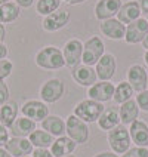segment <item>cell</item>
Segmentation results:
<instances>
[{
	"mask_svg": "<svg viewBox=\"0 0 148 157\" xmlns=\"http://www.w3.org/2000/svg\"><path fill=\"white\" fill-rule=\"evenodd\" d=\"M36 64L44 70H58L65 65L62 51L55 46H44L36 55Z\"/></svg>",
	"mask_w": 148,
	"mask_h": 157,
	"instance_id": "1",
	"label": "cell"
},
{
	"mask_svg": "<svg viewBox=\"0 0 148 157\" xmlns=\"http://www.w3.org/2000/svg\"><path fill=\"white\" fill-rule=\"evenodd\" d=\"M102 111H104V105L101 102H96L93 99H83L74 107L73 114L85 123H93L98 122Z\"/></svg>",
	"mask_w": 148,
	"mask_h": 157,
	"instance_id": "2",
	"label": "cell"
},
{
	"mask_svg": "<svg viewBox=\"0 0 148 157\" xmlns=\"http://www.w3.org/2000/svg\"><path fill=\"white\" fill-rule=\"evenodd\" d=\"M108 144L116 154H124L127 150L131 148V135H129V129L124 124H119L114 129L110 131L108 133Z\"/></svg>",
	"mask_w": 148,
	"mask_h": 157,
	"instance_id": "3",
	"label": "cell"
},
{
	"mask_svg": "<svg viewBox=\"0 0 148 157\" xmlns=\"http://www.w3.org/2000/svg\"><path fill=\"white\" fill-rule=\"evenodd\" d=\"M105 44L101 40V37L98 36H92L90 39H87L83 43V55H82V61L85 65L93 67L98 64V61L101 59V56L104 55Z\"/></svg>",
	"mask_w": 148,
	"mask_h": 157,
	"instance_id": "4",
	"label": "cell"
},
{
	"mask_svg": "<svg viewBox=\"0 0 148 157\" xmlns=\"http://www.w3.org/2000/svg\"><path fill=\"white\" fill-rule=\"evenodd\" d=\"M65 132L68 133V138L74 141L76 144H86L89 140V126L87 123L80 120L74 114L68 116L65 123Z\"/></svg>",
	"mask_w": 148,
	"mask_h": 157,
	"instance_id": "5",
	"label": "cell"
},
{
	"mask_svg": "<svg viewBox=\"0 0 148 157\" xmlns=\"http://www.w3.org/2000/svg\"><path fill=\"white\" fill-rule=\"evenodd\" d=\"M64 92H65V86L59 78H49L40 87V96L44 104H53V102L59 101Z\"/></svg>",
	"mask_w": 148,
	"mask_h": 157,
	"instance_id": "6",
	"label": "cell"
},
{
	"mask_svg": "<svg viewBox=\"0 0 148 157\" xmlns=\"http://www.w3.org/2000/svg\"><path fill=\"white\" fill-rule=\"evenodd\" d=\"M21 113L24 117L31 119L33 122H43L44 119L49 116V107L44 104L43 101L37 99H30L22 104Z\"/></svg>",
	"mask_w": 148,
	"mask_h": 157,
	"instance_id": "7",
	"label": "cell"
},
{
	"mask_svg": "<svg viewBox=\"0 0 148 157\" xmlns=\"http://www.w3.org/2000/svg\"><path fill=\"white\" fill-rule=\"evenodd\" d=\"M148 34V22L147 19L139 18L136 21H133L126 27V34H124V40L129 44H138L142 43V40L145 39Z\"/></svg>",
	"mask_w": 148,
	"mask_h": 157,
	"instance_id": "8",
	"label": "cell"
},
{
	"mask_svg": "<svg viewBox=\"0 0 148 157\" xmlns=\"http://www.w3.org/2000/svg\"><path fill=\"white\" fill-rule=\"evenodd\" d=\"M62 55H64L65 65H67V67H71V68H74V67L78 65L80 61H82V55H83V43H82L78 39H71V40H68V42L65 43V46H64Z\"/></svg>",
	"mask_w": 148,
	"mask_h": 157,
	"instance_id": "9",
	"label": "cell"
},
{
	"mask_svg": "<svg viewBox=\"0 0 148 157\" xmlns=\"http://www.w3.org/2000/svg\"><path fill=\"white\" fill-rule=\"evenodd\" d=\"M70 19H71V15L68 10L58 9L56 12H53V13H51V15H47V17L43 18L42 27H43V30L52 33V31H58V30L64 28V27L70 22Z\"/></svg>",
	"mask_w": 148,
	"mask_h": 157,
	"instance_id": "10",
	"label": "cell"
},
{
	"mask_svg": "<svg viewBox=\"0 0 148 157\" xmlns=\"http://www.w3.org/2000/svg\"><path fill=\"white\" fill-rule=\"evenodd\" d=\"M116 70H117V61L116 56L111 53H104L95 67L96 76L98 78H101V82H110V78H113L116 74Z\"/></svg>",
	"mask_w": 148,
	"mask_h": 157,
	"instance_id": "11",
	"label": "cell"
},
{
	"mask_svg": "<svg viewBox=\"0 0 148 157\" xmlns=\"http://www.w3.org/2000/svg\"><path fill=\"white\" fill-rule=\"evenodd\" d=\"M127 83L138 94L142 92V90H147L148 74L145 71V68L142 65H139V64H133L129 68V71H127Z\"/></svg>",
	"mask_w": 148,
	"mask_h": 157,
	"instance_id": "12",
	"label": "cell"
},
{
	"mask_svg": "<svg viewBox=\"0 0 148 157\" xmlns=\"http://www.w3.org/2000/svg\"><path fill=\"white\" fill-rule=\"evenodd\" d=\"M114 85L111 82H99L95 83L89 87L87 90V95L89 99H93L96 102H107V101H111L114 95Z\"/></svg>",
	"mask_w": 148,
	"mask_h": 157,
	"instance_id": "13",
	"label": "cell"
},
{
	"mask_svg": "<svg viewBox=\"0 0 148 157\" xmlns=\"http://www.w3.org/2000/svg\"><path fill=\"white\" fill-rule=\"evenodd\" d=\"M71 76L74 78V82L78 83L80 86H86V87H90L92 85L96 83V71L89 67V65H85V64H78L76 65L73 71H71Z\"/></svg>",
	"mask_w": 148,
	"mask_h": 157,
	"instance_id": "14",
	"label": "cell"
},
{
	"mask_svg": "<svg viewBox=\"0 0 148 157\" xmlns=\"http://www.w3.org/2000/svg\"><path fill=\"white\" fill-rule=\"evenodd\" d=\"M122 0H99L95 6V15L99 21H107L114 18L122 8Z\"/></svg>",
	"mask_w": 148,
	"mask_h": 157,
	"instance_id": "15",
	"label": "cell"
},
{
	"mask_svg": "<svg viewBox=\"0 0 148 157\" xmlns=\"http://www.w3.org/2000/svg\"><path fill=\"white\" fill-rule=\"evenodd\" d=\"M5 150L8 151L12 157H24L33 153V144L27 138H9L8 144L5 145Z\"/></svg>",
	"mask_w": 148,
	"mask_h": 157,
	"instance_id": "16",
	"label": "cell"
},
{
	"mask_svg": "<svg viewBox=\"0 0 148 157\" xmlns=\"http://www.w3.org/2000/svg\"><path fill=\"white\" fill-rule=\"evenodd\" d=\"M99 28H101L102 34L107 36L111 40H122V39H124V34H126V25L122 24L117 18L102 21Z\"/></svg>",
	"mask_w": 148,
	"mask_h": 157,
	"instance_id": "17",
	"label": "cell"
},
{
	"mask_svg": "<svg viewBox=\"0 0 148 157\" xmlns=\"http://www.w3.org/2000/svg\"><path fill=\"white\" fill-rule=\"evenodd\" d=\"M141 8L139 5H138V2L136 0H129V2H126L124 5H122V8L119 10V13H117V19L122 22V24H131L133 21H136V19H139L141 18Z\"/></svg>",
	"mask_w": 148,
	"mask_h": 157,
	"instance_id": "18",
	"label": "cell"
},
{
	"mask_svg": "<svg viewBox=\"0 0 148 157\" xmlns=\"http://www.w3.org/2000/svg\"><path fill=\"white\" fill-rule=\"evenodd\" d=\"M36 131V122L27 117H18L15 122L12 123V126L9 128V132L12 133V136L15 138H27Z\"/></svg>",
	"mask_w": 148,
	"mask_h": 157,
	"instance_id": "19",
	"label": "cell"
},
{
	"mask_svg": "<svg viewBox=\"0 0 148 157\" xmlns=\"http://www.w3.org/2000/svg\"><path fill=\"white\" fill-rule=\"evenodd\" d=\"M132 142L136 144V147H147L148 145V126L142 120H135L129 128Z\"/></svg>",
	"mask_w": 148,
	"mask_h": 157,
	"instance_id": "20",
	"label": "cell"
},
{
	"mask_svg": "<svg viewBox=\"0 0 148 157\" xmlns=\"http://www.w3.org/2000/svg\"><path fill=\"white\" fill-rule=\"evenodd\" d=\"M76 142L68 138V136H59L53 141V144L51 145V153L53 154V157H65L70 156L71 153L76 150Z\"/></svg>",
	"mask_w": 148,
	"mask_h": 157,
	"instance_id": "21",
	"label": "cell"
},
{
	"mask_svg": "<svg viewBox=\"0 0 148 157\" xmlns=\"http://www.w3.org/2000/svg\"><path fill=\"white\" fill-rule=\"evenodd\" d=\"M120 124V116H119V110L116 107H108L104 108V111L101 114V117L98 119V126L102 131H111L116 126Z\"/></svg>",
	"mask_w": 148,
	"mask_h": 157,
	"instance_id": "22",
	"label": "cell"
},
{
	"mask_svg": "<svg viewBox=\"0 0 148 157\" xmlns=\"http://www.w3.org/2000/svg\"><path fill=\"white\" fill-rule=\"evenodd\" d=\"M42 129L51 133L53 138L55 136L59 138V136H64L65 133V122L59 116H47L42 122Z\"/></svg>",
	"mask_w": 148,
	"mask_h": 157,
	"instance_id": "23",
	"label": "cell"
},
{
	"mask_svg": "<svg viewBox=\"0 0 148 157\" xmlns=\"http://www.w3.org/2000/svg\"><path fill=\"white\" fill-rule=\"evenodd\" d=\"M119 116H120V123L122 124H132L135 120H138L139 116V107L136 104V101L129 99L126 102H123L120 110H119Z\"/></svg>",
	"mask_w": 148,
	"mask_h": 157,
	"instance_id": "24",
	"label": "cell"
},
{
	"mask_svg": "<svg viewBox=\"0 0 148 157\" xmlns=\"http://www.w3.org/2000/svg\"><path fill=\"white\" fill-rule=\"evenodd\" d=\"M18 111H19V107L15 101H8L6 104H3L0 107V124L9 129L12 123L18 119Z\"/></svg>",
	"mask_w": 148,
	"mask_h": 157,
	"instance_id": "25",
	"label": "cell"
},
{
	"mask_svg": "<svg viewBox=\"0 0 148 157\" xmlns=\"http://www.w3.org/2000/svg\"><path fill=\"white\" fill-rule=\"evenodd\" d=\"M19 13H21L19 6L15 2H8V3L0 5V22L2 24L13 22L15 19L19 18Z\"/></svg>",
	"mask_w": 148,
	"mask_h": 157,
	"instance_id": "26",
	"label": "cell"
},
{
	"mask_svg": "<svg viewBox=\"0 0 148 157\" xmlns=\"http://www.w3.org/2000/svg\"><path fill=\"white\" fill-rule=\"evenodd\" d=\"M28 140H30V142L33 144V147H36V148H47V147H51L53 144L55 138L51 133L43 131V129H36L28 136Z\"/></svg>",
	"mask_w": 148,
	"mask_h": 157,
	"instance_id": "27",
	"label": "cell"
},
{
	"mask_svg": "<svg viewBox=\"0 0 148 157\" xmlns=\"http://www.w3.org/2000/svg\"><path fill=\"white\" fill-rule=\"evenodd\" d=\"M133 89H132V86L127 83V82H120L117 86H116V89H114V102H117V104L122 105L123 102H126V101H129V99H132V95H133Z\"/></svg>",
	"mask_w": 148,
	"mask_h": 157,
	"instance_id": "28",
	"label": "cell"
},
{
	"mask_svg": "<svg viewBox=\"0 0 148 157\" xmlns=\"http://www.w3.org/2000/svg\"><path fill=\"white\" fill-rule=\"evenodd\" d=\"M61 6V0H37L36 3V10L39 15L47 17L53 12H56Z\"/></svg>",
	"mask_w": 148,
	"mask_h": 157,
	"instance_id": "29",
	"label": "cell"
},
{
	"mask_svg": "<svg viewBox=\"0 0 148 157\" xmlns=\"http://www.w3.org/2000/svg\"><path fill=\"white\" fill-rule=\"evenodd\" d=\"M13 71V64L9 59H0V80L9 77Z\"/></svg>",
	"mask_w": 148,
	"mask_h": 157,
	"instance_id": "30",
	"label": "cell"
},
{
	"mask_svg": "<svg viewBox=\"0 0 148 157\" xmlns=\"http://www.w3.org/2000/svg\"><path fill=\"white\" fill-rule=\"evenodd\" d=\"M122 157H148V150L145 147H133L122 154Z\"/></svg>",
	"mask_w": 148,
	"mask_h": 157,
	"instance_id": "31",
	"label": "cell"
},
{
	"mask_svg": "<svg viewBox=\"0 0 148 157\" xmlns=\"http://www.w3.org/2000/svg\"><path fill=\"white\" fill-rule=\"evenodd\" d=\"M136 104L139 107V110H144L148 113V89L142 90L136 95Z\"/></svg>",
	"mask_w": 148,
	"mask_h": 157,
	"instance_id": "32",
	"label": "cell"
},
{
	"mask_svg": "<svg viewBox=\"0 0 148 157\" xmlns=\"http://www.w3.org/2000/svg\"><path fill=\"white\" fill-rule=\"evenodd\" d=\"M9 96H10V90H9L8 85L5 83V80H0V107L8 102Z\"/></svg>",
	"mask_w": 148,
	"mask_h": 157,
	"instance_id": "33",
	"label": "cell"
},
{
	"mask_svg": "<svg viewBox=\"0 0 148 157\" xmlns=\"http://www.w3.org/2000/svg\"><path fill=\"white\" fill-rule=\"evenodd\" d=\"M9 141V131L8 128H5L3 124H0V147L5 148V145Z\"/></svg>",
	"mask_w": 148,
	"mask_h": 157,
	"instance_id": "34",
	"label": "cell"
},
{
	"mask_svg": "<svg viewBox=\"0 0 148 157\" xmlns=\"http://www.w3.org/2000/svg\"><path fill=\"white\" fill-rule=\"evenodd\" d=\"M31 154L33 157H53V154L47 148H34Z\"/></svg>",
	"mask_w": 148,
	"mask_h": 157,
	"instance_id": "35",
	"label": "cell"
},
{
	"mask_svg": "<svg viewBox=\"0 0 148 157\" xmlns=\"http://www.w3.org/2000/svg\"><path fill=\"white\" fill-rule=\"evenodd\" d=\"M8 53H9L8 46L5 43H0V59H6L8 58Z\"/></svg>",
	"mask_w": 148,
	"mask_h": 157,
	"instance_id": "36",
	"label": "cell"
},
{
	"mask_svg": "<svg viewBox=\"0 0 148 157\" xmlns=\"http://www.w3.org/2000/svg\"><path fill=\"white\" fill-rule=\"evenodd\" d=\"M15 3L19 8H30L34 3V0H15Z\"/></svg>",
	"mask_w": 148,
	"mask_h": 157,
	"instance_id": "37",
	"label": "cell"
},
{
	"mask_svg": "<svg viewBox=\"0 0 148 157\" xmlns=\"http://www.w3.org/2000/svg\"><path fill=\"white\" fill-rule=\"evenodd\" d=\"M136 2H138V5H139L141 12L148 15V0H136Z\"/></svg>",
	"mask_w": 148,
	"mask_h": 157,
	"instance_id": "38",
	"label": "cell"
},
{
	"mask_svg": "<svg viewBox=\"0 0 148 157\" xmlns=\"http://www.w3.org/2000/svg\"><path fill=\"white\" fill-rule=\"evenodd\" d=\"M5 39H6V28H5V24L0 22V43H3Z\"/></svg>",
	"mask_w": 148,
	"mask_h": 157,
	"instance_id": "39",
	"label": "cell"
},
{
	"mask_svg": "<svg viewBox=\"0 0 148 157\" xmlns=\"http://www.w3.org/2000/svg\"><path fill=\"white\" fill-rule=\"evenodd\" d=\"M95 157H119L116 153H108V151H105V153H99V154H96Z\"/></svg>",
	"mask_w": 148,
	"mask_h": 157,
	"instance_id": "40",
	"label": "cell"
},
{
	"mask_svg": "<svg viewBox=\"0 0 148 157\" xmlns=\"http://www.w3.org/2000/svg\"><path fill=\"white\" fill-rule=\"evenodd\" d=\"M68 5H80V3H85L86 0H65Z\"/></svg>",
	"mask_w": 148,
	"mask_h": 157,
	"instance_id": "41",
	"label": "cell"
},
{
	"mask_svg": "<svg viewBox=\"0 0 148 157\" xmlns=\"http://www.w3.org/2000/svg\"><path fill=\"white\" fill-rule=\"evenodd\" d=\"M0 157H12V156H10L5 148H2V147H0Z\"/></svg>",
	"mask_w": 148,
	"mask_h": 157,
	"instance_id": "42",
	"label": "cell"
},
{
	"mask_svg": "<svg viewBox=\"0 0 148 157\" xmlns=\"http://www.w3.org/2000/svg\"><path fill=\"white\" fill-rule=\"evenodd\" d=\"M142 46L145 48V51H148V34L145 36V39L142 40Z\"/></svg>",
	"mask_w": 148,
	"mask_h": 157,
	"instance_id": "43",
	"label": "cell"
},
{
	"mask_svg": "<svg viewBox=\"0 0 148 157\" xmlns=\"http://www.w3.org/2000/svg\"><path fill=\"white\" fill-rule=\"evenodd\" d=\"M144 59H145V64L148 65V51H145V55H144Z\"/></svg>",
	"mask_w": 148,
	"mask_h": 157,
	"instance_id": "44",
	"label": "cell"
},
{
	"mask_svg": "<svg viewBox=\"0 0 148 157\" xmlns=\"http://www.w3.org/2000/svg\"><path fill=\"white\" fill-rule=\"evenodd\" d=\"M9 0H0V5H3V3H8Z\"/></svg>",
	"mask_w": 148,
	"mask_h": 157,
	"instance_id": "45",
	"label": "cell"
},
{
	"mask_svg": "<svg viewBox=\"0 0 148 157\" xmlns=\"http://www.w3.org/2000/svg\"><path fill=\"white\" fill-rule=\"evenodd\" d=\"M65 157H76V156H73V154H70V156H65Z\"/></svg>",
	"mask_w": 148,
	"mask_h": 157,
	"instance_id": "46",
	"label": "cell"
},
{
	"mask_svg": "<svg viewBox=\"0 0 148 157\" xmlns=\"http://www.w3.org/2000/svg\"><path fill=\"white\" fill-rule=\"evenodd\" d=\"M147 22H148V15H147Z\"/></svg>",
	"mask_w": 148,
	"mask_h": 157,
	"instance_id": "47",
	"label": "cell"
},
{
	"mask_svg": "<svg viewBox=\"0 0 148 157\" xmlns=\"http://www.w3.org/2000/svg\"><path fill=\"white\" fill-rule=\"evenodd\" d=\"M24 157H30V156H24Z\"/></svg>",
	"mask_w": 148,
	"mask_h": 157,
	"instance_id": "48",
	"label": "cell"
},
{
	"mask_svg": "<svg viewBox=\"0 0 148 157\" xmlns=\"http://www.w3.org/2000/svg\"><path fill=\"white\" fill-rule=\"evenodd\" d=\"M147 89H148V85H147Z\"/></svg>",
	"mask_w": 148,
	"mask_h": 157,
	"instance_id": "49",
	"label": "cell"
}]
</instances>
